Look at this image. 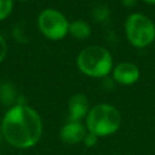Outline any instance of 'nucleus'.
<instances>
[{
	"label": "nucleus",
	"instance_id": "1",
	"mask_svg": "<svg viewBox=\"0 0 155 155\" xmlns=\"http://www.w3.org/2000/svg\"><path fill=\"white\" fill-rule=\"evenodd\" d=\"M0 127L6 142L19 149L34 147L42 134L40 115L23 103L12 105L5 113Z\"/></svg>",
	"mask_w": 155,
	"mask_h": 155
},
{
	"label": "nucleus",
	"instance_id": "2",
	"mask_svg": "<svg viewBox=\"0 0 155 155\" xmlns=\"http://www.w3.org/2000/svg\"><path fill=\"white\" fill-rule=\"evenodd\" d=\"M80 71L90 78H104L113 71V57L103 46L91 45L84 48L76 58Z\"/></svg>",
	"mask_w": 155,
	"mask_h": 155
},
{
	"label": "nucleus",
	"instance_id": "3",
	"mask_svg": "<svg viewBox=\"0 0 155 155\" xmlns=\"http://www.w3.org/2000/svg\"><path fill=\"white\" fill-rule=\"evenodd\" d=\"M86 122L88 132L97 137L109 136L119 130L121 125V115L115 107L102 103L90 109Z\"/></svg>",
	"mask_w": 155,
	"mask_h": 155
},
{
	"label": "nucleus",
	"instance_id": "4",
	"mask_svg": "<svg viewBox=\"0 0 155 155\" xmlns=\"http://www.w3.org/2000/svg\"><path fill=\"white\" fill-rule=\"evenodd\" d=\"M125 34L132 46L143 48L154 42L155 24L148 16L134 12L125 22Z\"/></svg>",
	"mask_w": 155,
	"mask_h": 155
},
{
	"label": "nucleus",
	"instance_id": "5",
	"mask_svg": "<svg viewBox=\"0 0 155 155\" xmlns=\"http://www.w3.org/2000/svg\"><path fill=\"white\" fill-rule=\"evenodd\" d=\"M67 17L54 8H45L38 17V27L41 34L50 40H61L69 33Z\"/></svg>",
	"mask_w": 155,
	"mask_h": 155
},
{
	"label": "nucleus",
	"instance_id": "6",
	"mask_svg": "<svg viewBox=\"0 0 155 155\" xmlns=\"http://www.w3.org/2000/svg\"><path fill=\"white\" fill-rule=\"evenodd\" d=\"M113 79L120 85H132L138 81L140 71L132 62H121L113 68Z\"/></svg>",
	"mask_w": 155,
	"mask_h": 155
},
{
	"label": "nucleus",
	"instance_id": "7",
	"mask_svg": "<svg viewBox=\"0 0 155 155\" xmlns=\"http://www.w3.org/2000/svg\"><path fill=\"white\" fill-rule=\"evenodd\" d=\"M69 108V121H80L85 116H87L90 108H88V99L84 93H74L68 102Z\"/></svg>",
	"mask_w": 155,
	"mask_h": 155
},
{
	"label": "nucleus",
	"instance_id": "8",
	"mask_svg": "<svg viewBox=\"0 0 155 155\" xmlns=\"http://www.w3.org/2000/svg\"><path fill=\"white\" fill-rule=\"evenodd\" d=\"M86 134V130L80 121H68L61 130V139L67 144L84 142Z\"/></svg>",
	"mask_w": 155,
	"mask_h": 155
},
{
	"label": "nucleus",
	"instance_id": "9",
	"mask_svg": "<svg viewBox=\"0 0 155 155\" xmlns=\"http://www.w3.org/2000/svg\"><path fill=\"white\" fill-rule=\"evenodd\" d=\"M69 34L78 40H85L91 35V27L82 19H75L69 23Z\"/></svg>",
	"mask_w": 155,
	"mask_h": 155
},
{
	"label": "nucleus",
	"instance_id": "10",
	"mask_svg": "<svg viewBox=\"0 0 155 155\" xmlns=\"http://www.w3.org/2000/svg\"><path fill=\"white\" fill-rule=\"evenodd\" d=\"M16 101V90L11 84L0 85V102L5 105H11ZM12 107V105H11Z\"/></svg>",
	"mask_w": 155,
	"mask_h": 155
},
{
	"label": "nucleus",
	"instance_id": "11",
	"mask_svg": "<svg viewBox=\"0 0 155 155\" xmlns=\"http://www.w3.org/2000/svg\"><path fill=\"white\" fill-rule=\"evenodd\" d=\"M13 8V0H0V22L6 19Z\"/></svg>",
	"mask_w": 155,
	"mask_h": 155
},
{
	"label": "nucleus",
	"instance_id": "12",
	"mask_svg": "<svg viewBox=\"0 0 155 155\" xmlns=\"http://www.w3.org/2000/svg\"><path fill=\"white\" fill-rule=\"evenodd\" d=\"M96 143H97V136L93 134V133H91V132H88L85 136V138H84V144L86 147H93Z\"/></svg>",
	"mask_w": 155,
	"mask_h": 155
},
{
	"label": "nucleus",
	"instance_id": "13",
	"mask_svg": "<svg viewBox=\"0 0 155 155\" xmlns=\"http://www.w3.org/2000/svg\"><path fill=\"white\" fill-rule=\"evenodd\" d=\"M6 53H7V44L4 39V36L0 35V63L5 59Z\"/></svg>",
	"mask_w": 155,
	"mask_h": 155
},
{
	"label": "nucleus",
	"instance_id": "14",
	"mask_svg": "<svg viewBox=\"0 0 155 155\" xmlns=\"http://www.w3.org/2000/svg\"><path fill=\"white\" fill-rule=\"evenodd\" d=\"M143 1L147 4H150V5H155V0H143Z\"/></svg>",
	"mask_w": 155,
	"mask_h": 155
},
{
	"label": "nucleus",
	"instance_id": "15",
	"mask_svg": "<svg viewBox=\"0 0 155 155\" xmlns=\"http://www.w3.org/2000/svg\"><path fill=\"white\" fill-rule=\"evenodd\" d=\"M1 137H2V132H1V127H0V140H1Z\"/></svg>",
	"mask_w": 155,
	"mask_h": 155
},
{
	"label": "nucleus",
	"instance_id": "16",
	"mask_svg": "<svg viewBox=\"0 0 155 155\" xmlns=\"http://www.w3.org/2000/svg\"><path fill=\"white\" fill-rule=\"evenodd\" d=\"M18 1H28V0H18Z\"/></svg>",
	"mask_w": 155,
	"mask_h": 155
}]
</instances>
